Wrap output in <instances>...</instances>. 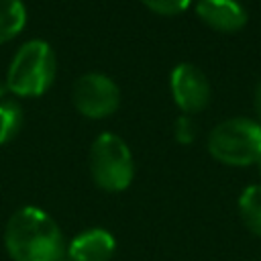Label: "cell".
<instances>
[{"instance_id":"3","label":"cell","mask_w":261,"mask_h":261,"mask_svg":"<svg viewBox=\"0 0 261 261\" xmlns=\"http://www.w3.org/2000/svg\"><path fill=\"white\" fill-rule=\"evenodd\" d=\"M208 153L224 165L247 167L261 159V124L251 118H228L208 135Z\"/></svg>"},{"instance_id":"5","label":"cell","mask_w":261,"mask_h":261,"mask_svg":"<svg viewBox=\"0 0 261 261\" xmlns=\"http://www.w3.org/2000/svg\"><path fill=\"white\" fill-rule=\"evenodd\" d=\"M71 100L80 114L88 118H106L116 112L120 104V90L108 75L90 71L75 80Z\"/></svg>"},{"instance_id":"12","label":"cell","mask_w":261,"mask_h":261,"mask_svg":"<svg viewBox=\"0 0 261 261\" xmlns=\"http://www.w3.org/2000/svg\"><path fill=\"white\" fill-rule=\"evenodd\" d=\"M149 10L163 14V16H175L179 12H184L192 0H141Z\"/></svg>"},{"instance_id":"10","label":"cell","mask_w":261,"mask_h":261,"mask_svg":"<svg viewBox=\"0 0 261 261\" xmlns=\"http://www.w3.org/2000/svg\"><path fill=\"white\" fill-rule=\"evenodd\" d=\"M27 24L22 0H0V45L14 39Z\"/></svg>"},{"instance_id":"1","label":"cell","mask_w":261,"mask_h":261,"mask_svg":"<svg viewBox=\"0 0 261 261\" xmlns=\"http://www.w3.org/2000/svg\"><path fill=\"white\" fill-rule=\"evenodd\" d=\"M4 247L12 261H61L67 249L59 224L37 206H22L8 218Z\"/></svg>"},{"instance_id":"11","label":"cell","mask_w":261,"mask_h":261,"mask_svg":"<svg viewBox=\"0 0 261 261\" xmlns=\"http://www.w3.org/2000/svg\"><path fill=\"white\" fill-rule=\"evenodd\" d=\"M22 124V110L16 102L4 100L0 102V147L10 143Z\"/></svg>"},{"instance_id":"13","label":"cell","mask_w":261,"mask_h":261,"mask_svg":"<svg viewBox=\"0 0 261 261\" xmlns=\"http://www.w3.org/2000/svg\"><path fill=\"white\" fill-rule=\"evenodd\" d=\"M173 137L181 145H190L196 139V124L190 118V114H181L173 122Z\"/></svg>"},{"instance_id":"2","label":"cell","mask_w":261,"mask_h":261,"mask_svg":"<svg viewBox=\"0 0 261 261\" xmlns=\"http://www.w3.org/2000/svg\"><path fill=\"white\" fill-rule=\"evenodd\" d=\"M55 80V53L43 39L27 41L10 61L6 90L16 96H41Z\"/></svg>"},{"instance_id":"6","label":"cell","mask_w":261,"mask_h":261,"mask_svg":"<svg viewBox=\"0 0 261 261\" xmlns=\"http://www.w3.org/2000/svg\"><path fill=\"white\" fill-rule=\"evenodd\" d=\"M173 102L184 114L200 112L210 102V84L200 67L194 63H177L169 77Z\"/></svg>"},{"instance_id":"7","label":"cell","mask_w":261,"mask_h":261,"mask_svg":"<svg viewBox=\"0 0 261 261\" xmlns=\"http://www.w3.org/2000/svg\"><path fill=\"white\" fill-rule=\"evenodd\" d=\"M116 253V241L106 228H88L75 234L65 255L69 261H110Z\"/></svg>"},{"instance_id":"14","label":"cell","mask_w":261,"mask_h":261,"mask_svg":"<svg viewBox=\"0 0 261 261\" xmlns=\"http://www.w3.org/2000/svg\"><path fill=\"white\" fill-rule=\"evenodd\" d=\"M253 102H255V112H257L259 124H261V82H259L257 88H255V98H253Z\"/></svg>"},{"instance_id":"9","label":"cell","mask_w":261,"mask_h":261,"mask_svg":"<svg viewBox=\"0 0 261 261\" xmlns=\"http://www.w3.org/2000/svg\"><path fill=\"white\" fill-rule=\"evenodd\" d=\"M239 216L249 232L261 239V184L247 186L239 196Z\"/></svg>"},{"instance_id":"4","label":"cell","mask_w":261,"mask_h":261,"mask_svg":"<svg viewBox=\"0 0 261 261\" xmlns=\"http://www.w3.org/2000/svg\"><path fill=\"white\" fill-rule=\"evenodd\" d=\"M90 175L104 192H122L130 186L135 163L128 145L112 133H102L90 147Z\"/></svg>"},{"instance_id":"15","label":"cell","mask_w":261,"mask_h":261,"mask_svg":"<svg viewBox=\"0 0 261 261\" xmlns=\"http://www.w3.org/2000/svg\"><path fill=\"white\" fill-rule=\"evenodd\" d=\"M257 167H259V175H261V159H259V163H257Z\"/></svg>"},{"instance_id":"8","label":"cell","mask_w":261,"mask_h":261,"mask_svg":"<svg viewBox=\"0 0 261 261\" xmlns=\"http://www.w3.org/2000/svg\"><path fill=\"white\" fill-rule=\"evenodd\" d=\"M196 12L218 33H237L247 24V10L237 0H198Z\"/></svg>"}]
</instances>
